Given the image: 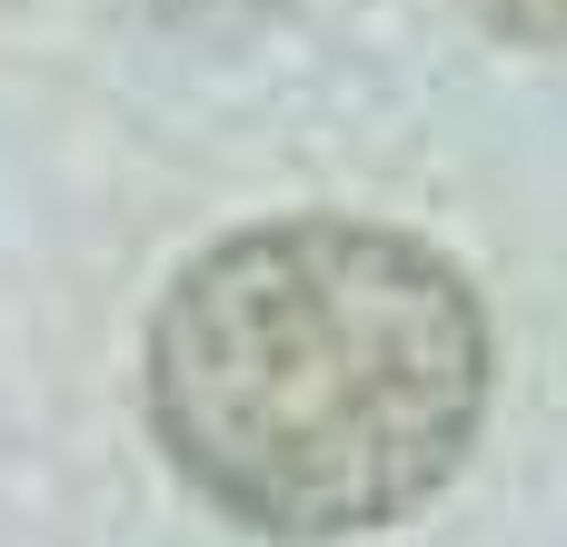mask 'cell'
Returning a JSON list of instances; mask_svg holds the SVG:
<instances>
[{
  "label": "cell",
  "mask_w": 567,
  "mask_h": 547,
  "mask_svg": "<svg viewBox=\"0 0 567 547\" xmlns=\"http://www.w3.org/2000/svg\"><path fill=\"white\" fill-rule=\"evenodd\" d=\"M140 409L189 498L279 547H339L429 508L488 419V309L389 219H259L150 309Z\"/></svg>",
  "instance_id": "cell-1"
},
{
  "label": "cell",
  "mask_w": 567,
  "mask_h": 547,
  "mask_svg": "<svg viewBox=\"0 0 567 547\" xmlns=\"http://www.w3.org/2000/svg\"><path fill=\"white\" fill-rule=\"evenodd\" d=\"M498 40H528V50H567V0H468Z\"/></svg>",
  "instance_id": "cell-2"
}]
</instances>
